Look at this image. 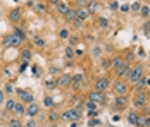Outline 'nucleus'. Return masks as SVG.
Here are the masks:
<instances>
[{"label":"nucleus","instance_id":"28","mask_svg":"<svg viewBox=\"0 0 150 127\" xmlns=\"http://www.w3.org/2000/svg\"><path fill=\"white\" fill-rule=\"evenodd\" d=\"M142 5H143L142 2H133V4H131V11H135V12H140Z\"/></svg>","mask_w":150,"mask_h":127},{"label":"nucleus","instance_id":"19","mask_svg":"<svg viewBox=\"0 0 150 127\" xmlns=\"http://www.w3.org/2000/svg\"><path fill=\"white\" fill-rule=\"evenodd\" d=\"M9 19H11L12 22L19 21V19H21V11H19V9H14V11H12V12L9 14Z\"/></svg>","mask_w":150,"mask_h":127},{"label":"nucleus","instance_id":"34","mask_svg":"<svg viewBox=\"0 0 150 127\" xmlns=\"http://www.w3.org/2000/svg\"><path fill=\"white\" fill-rule=\"evenodd\" d=\"M109 9H112V11H116V9H119V2H116V0H112V2H109Z\"/></svg>","mask_w":150,"mask_h":127},{"label":"nucleus","instance_id":"31","mask_svg":"<svg viewBox=\"0 0 150 127\" xmlns=\"http://www.w3.org/2000/svg\"><path fill=\"white\" fill-rule=\"evenodd\" d=\"M33 40H35V43H36L38 46H45V40H43V38H40V36H33Z\"/></svg>","mask_w":150,"mask_h":127},{"label":"nucleus","instance_id":"47","mask_svg":"<svg viewBox=\"0 0 150 127\" xmlns=\"http://www.w3.org/2000/svg\"><path fill=\"white\" fill-rule=\"evenodd\" d=\"M88 126H90V127H95V126H97V120H95V119H91V120H90V124H88Z\"/></svg>","mask_w":150,"mask_h":127},{"label":"nucleus","instance_id":"8","mask_svg":"<svg viewBox=\"0 0 150 127\" xmlns=\"http://www.w3.org/2000/svg\"><path fill=\"white\" fill-rule=\"evenodd\" d=\"M38 112H40V105L38 103H30L28 107H26V115L30 117V119H33V117H36L38 115Z\"/></svg>","mask_w":150,"mask_h":127},{"label":"nucleus","instance_id":"10","mask_svg":"<svg viewBox=\"0 0 150 127\" xmlns=\"http://www.w3.org/2000/svg\"><path fill=\"white\" fill-rule=\"evenodd\" d=\"M131 69H133V67H129V64H128V62H124L119 69H116V76H117V77H122V76H126V77H128V76H129V72H131Z\"/></svg>","mask_w":150,"mask_h":127},{"label":"nucleus","instance_id":"11","mask_svg":"<svg viewBox=\"0 0 150 127\" xmlns=\"http://www.w3.org/2000/svg\"><path fill=\"white\" fill-rule=\"evenodd\" d=\"M71 83H73V76H71V74H67V72H66V74H62V76L59 77V86H60V88H69Z\"/></svg>","mask_w":150,"mask_h":127},{"label":"nucleus","instance_id":"23","mask_svg":"<svg viewBox=\"0 0 150 127\" xmlns=\"http://www.w3.org/2000/svg\"><path fill=\"white\" fill-rule=\"evenodd\" d=\"M7 126L9 127H23V124H21V120H19V119H11V120H9V124H7Z\"/></svg>","mask_w":150,"mask_h":127},{"label":"nucleus","instance_id":"6","mask_svg":"<svg viewBox=\"0 0 150 127\" xmlns=\"http://www.w3.org/2000/svg\"><path fill=\"white\" fill-rule=\"evenodd\" d=\"M109 86H110L109 77H98V79H97V83H95V91L104 93L105 89H109Z\"/></svg>","mask_w":150,"mask_h":127},{"label":"nucleus","instance_id":"39","mask_svg":"<svg viewBox=\"0 0 150 127\" xmlns=\"http://www.w3.org/2000/svg\"><path fill=\"white\" fill-rule=\"evenodd\" d=\"M143 31H145V33H150V21H145V24H143Z\"/></svg>","mask_w":150,"mask_h":127},{"label":"nucleus","instance_id":"26","mask_svg":"<svg viewBox=\"0 0 150 127\" xmlns=\"http://www.w3.org/2000/svg\"><path fill=\"white\" fill-rule=\"evenodd\" d=\"M43 105H45L47 108H52V107H54V98H52V96H45V98H43Z\"/></svg>","mask_w":150,"mask_h":127},{"label":"nucleus","instance_id":"48","mask_svg":"<svg viewBox=\"0 0 150 127\" xmlns=\"http://www.w3.org/2000/svg\"><path fill=\"white\" fill-rule=\"evenodd\" d=\"M145 108H147V113H150V105H145Z\"/></svg>","mask_w":150,"mask_h":127},{"label":"nucleus","instance_id":"22","mask_svg":"<svg viewBox=\"0 0 150 127\" xmlns=\"http://www.w3.org/2000/svg\"><path fill=\"white\" fill-rule=\"evenodd\" d=\"M128 120H129V124H133V126H136V124H138V113L131 112L129 115H128Z\"/></svg>","mask_w":150,"mask_h":127},{"label":"nucleus","instance_id":"13","mask_svg":"<svg viewBox=\"0 0 150 127\" xmlns=\"http://www.w3.org/2000/svg\"><path fill=\"white\" fill-rule=\"evenodd\" d=\"M128 96H116V107L117 108H126L128 107Z\"/></svg>","mask_w":150,"mask_h":127},{"label":"nucleus","instance_id":"35","mask_svg":"<svg viewBox=\"0 0 150 127\" xmlns=\"http://www.w3.org/2000/svg\"><path fill=\"white\" fill-rule=\"evenodd\" d=\"M59 36L62 38V40H66V38H69V31H67V29H60Z\"/></svg>","mask_w":150,"mask_h":127},{"label":"nucleus","instance_id":"4","mask_svg":"<svg viewBox=\"0 0 150 127\" xmlns=\"http://www.w3.org/2000/svg\"><path fill=\"white\" fill-rule=\"evenodd\" d=\"M16 93H17V96L21 98V101H23V103H28V105H30V103H33V101H35V98H33V93H31V91H26V89H21V88H19V89H16Z\"/></svg>","mask_w":150,"mask_h":127},{"label":"nucleus","instance_id":"27","mask_svg":"<svg viewBox=\"0 0 150 127\" xmlns=\"http://www.w3.org/2000/svg\"><path fill=\"white\" fill-rule=\"evenodd\" d=\"M140 14L143 15V17H149V15H150V7H149V5H142Z\"/></svg>","mask_w":150,"mask_h":127},{"label":"nucleus","instance_id":"43","mask_svg":"<svg viewBox=\"0 0 150 127\" xmlns=\"http://www.w3.org/2000/svg\"><path fill=\"white\" fill-rule=\"evenodd\" d=\"M26 127H38V126H36V122H35V120H31V119H30V120H28V124H26Z\"/></svg>","mask_w":150,"mask_h":127},{"label":"nucleus","instance_id":"17","mask_svg":"<svg viewBox=\"0 0 150 127\" xmlns=\"http://www.w3.org/2000/svg\"><path fill=\"white\" fill-rule=\"evenodd\" d=\"M55 9L59 11L60 14H66V12H67V9H69V5H67L66 2H55Z\"/></svg>","mask_w":150,"mask_h":127},{"label":"nucleus","instance_id":"33","mask_svg":"<svg viewBox=\"0 0 150 127\" xmlns=\"http://www.w3.org/2000/svg\"><path fill=\"white\" fill-rule=\"evenodd\" d=\"M14 34L17 36V38H19V40H24V38H26V34H24L21 29H14Z\"/></svg>","mask_w":150,"mask_h":127},{"label":"nucleus","instance_id":"5","mask_svg":"<svg viewBox=\"0 0 150 127\" xmlns=\"http://www.w3.org/2000/svg\"><path fill=\"white\" fill-rule=\"evenodd\" d=\"M133 105H135L136 108H145V105H147V93L145 91L136 93L135 100H133Z\"/></svg>","mask_w":150,"mask_h":127},{"label":"nucleus","instance_id":"7","mask_svg":"<svg viewBox=\"0 0 150 127\" xmlns=\"http://www.w3.org/2000/svg\"><path fill=\"white\" fill-rule=\"evenodd\" d=\"M90 15V12H88V9H85V7H78L76 9V22H83V21H86V17Z\"/></svg>","mask_w":150,"mask_h":127},{"label":"nucleus","instance_id":"32","mask_svg":"<svg viewBox=\"0 0 150 127\" xmlns=\"http://www.w3.org/2000/svg\"><path fill=\"white\" fill-rule=\"evenodd\" d=\"M64 53H66V57H67V58H71V57L74 55V48H73V46H67Z\"/></svg>","mask_w":150,"mask_h":127},{"label":"nucleus","instance_id":"41","mask_svg":"<svg viewBox=\"0 0 150 127\" xmlns=\"http://www.w3.org/2000/svg\"><path fill=\"white\" fill-rule=\"evenodd\" d=\"M2 103H5V93L0 89V105H2Z\"/></svg>","mask_w":150,"mask_h":127},{"label":"nucleus","instance_id":"12","mask_svg":"<svg viewBox=\"0 0 150 127\" xmlns=\"http://www.w3.org/2000/svg\"><path fill=\"white\" fill-rule=\"evenodd\" d=\"M60 117H62L64 120H67V122H71V124L78 120V117H76V110H74V108H69V110H66V112L62 113Z\"/></svg>","mask_w":150,"mask_h":127},{"label":"nucleus","instance_id":"45","mask_svg":"<svg viewBox=\"0 0 150 127\" xmlns=\"http://www.w3.org/2000/svg\"><path fill=\"white\" fill-rule=\"evenodd\" d=\"M47 88H50V89L55 88V83H54V81H47Z\"/></svg>","mask_w":150,"mask_h":127},{"label":"nucleus","instance_id":"40","mask_svg":"<svg viewBox=\"0 0 150 127\" xmlns=\"http://www.w3.org/2000/svg\"><path fill=\"white\" fill-rule=\"evenodd\" d=\"M36 9H38V11H45V4H43V2H38V4H36Z\"/></svg>","mask_w":150,"mask_h":127},{"label":"nucleus","instance_id":"25","mask_svg":"<svg viewBox=\"0 0 150 127\" xmlns=\"http://www.w3.org/2000/svg\"><path fill=\"white\" fill-rule=\"evenodd\" d=\"M119 11L121 12H129V11H131V4H128V2L119 4Z\"/></svg>","mask_w":150,"mask_h":127},{"label":"nucleus","instance_id":"3","mask_svg":"<svg viewBox=\"0 0 150 127\" xmlns=\"http://www.w3.org/2000/svg\"><path fill=\"white\" fill-rule=\"evenodd\" d=\"M21 43H23V40H19L16 34H7L5 40H4V46H5V48H16V46H19Z\"/></svg>","mask_w":150,"mask_h":127},{"label":"nucleus","instance_id":"36","mask_svg":"<svg viewBox=\"0 0 150 127\" xmlns=\"http://www.w3.org/2000/svg\"><path fill=\"white\" fill-rule=\"evenodd\" d=\"M86 108H88V110H97V103H93V101L88 100V101H86Z\"/></svg>","mask_w":150,"mask_h":127},{"label":"nucleus","instance_id":"9","mask_svg":"<svg viewBox=\"0 0 150 127\" xmlns=\"http://www.w3.org/2000/svg\"><path fill=\"white\" fill-rule=\"evenodd\" d=\"M88 100L90 101H93V103H105V96L104 93H98V91H91L90 95H88Z\"/></svg>","mask_w":150,"mask_h":127},{"label":"nucleus","instance_id":"44","mask_svg":"<svg viewBox=\"0 0 150 127\" xmlns=\"http://www.w3.org/2000/svg\"><path fill=\"white\" fill-rule=\"evenodd\" d=\"M12 91H14L12 84H7V86H5V93H12Z\"/></svg>","mask_w":150,"mask_h":127},{"label":"nucleus","instance_id":"24","mask_svg":"<svg viewBox=\"0 0 150 127\" xmlns=\"http://www.w3.org/2000/svg\"><path fill=\"white\" fill-rule=\"evenodd\" d=\"M14 107H16L14 100H7V101H5V110H7V112H12V110H14Z\"/></svg>","mask_w":150,"mask_h":127},{"label":"nucleus","instance_id":"42","mask_svg":"<svg viewBox=\"0 0 150 127\" xmlns=\"http://www.w3.org/2000/svg\"><path fill=\"white\" fill-rule=\"evenodd\" d=\"M143 127H150V115H145V124Z\"/></svg>","mask_w":150,"mask_h":127},{"label":"nucleus","instance_id":"20","mask_svg":"<svg viewBox=\"0 0 150 127\" xmlns=\"http://www.w3.org/2000/svg\"><path fill=\"white\" fill-rule=\"evenodd\" d=\"M98 7H100V2H90V4H88V12H90V14L97 12Z\"/></svg>","mask_w":150,"mask_h":127},{"label":"nucleus","instance_id":"14","mask_svg":"<svg viewBox=\"0 0 150 127\" xmlns=\"http://www.w3.org/2000/svg\"><path fill=\"white\" fill-rule=\"evenodd\" d=\"M124 62H126V60H124L122 57H116V58H112V60H110V67L116 71V69H119V67L122 65V64H124Z\"/></svg>","mask_w":150,"mask_h":127},{"label":"nucleus","instance_id":"18","mask_svg":"<svg viewBox=\"0 0 150 127\" xmlns=\"http://www.w3.org/2000/svg\"><path fill=\"white\" fill-rule=\"evenodd\" d=\"M12 112L16 113V115H24L26 113V108H24V105L23 103H16V107H14V110Z\"/></svg>","mask_w":150,"mask_h":127},{"label":"nucleus","instance_id":"2","mask_svg":"<svg viewBox=\"0 0 150 127\" xmlns=\"http://www.w3.org/2000/svg\"><path fill=\"white\" fill-rule=\"evenodd\" d=\"M128 91H129V86L126 81H116L114 83V93H116V96H126L128 95Z\"/></svg>","mask_w":150,"mask_h":127},{"label":"nucleus","instance_id":"1","mask_svg":"<svg viewBox=\"0 0 150 127\" xmlns=\"http://www.w3.org/2000/svg\"><path fill=\"white\" fill-rule=\"evenodd\" d=\"M128 79H129V83H131V84L136 86L142 79H143V67H142V65H135V67L131 69V72H129Z\"/></svg>","mask_w":150,"mask_h":127},{"label":"nucleus","instance_id":"46","mask_svg":"<svg viewBox=\"0 0 150 127\" xmlns=\"http://www.w3.org/2000/svg\"><path fill=\"white\" fill-rule=\"evenodd\" d=\"M93 55H100V48H98V46L93 48Z\"/></svg>","mask_w":150,"mask_h":127},{"label":"nucleus","instance_id":"21","mask_svg":"<svg viewBox=\"0 0 150 127\" xmlns=\"http://www.w3.org/2000/svg\"><path fill=\"white\" fill-rule=\"evenodd\" d=\"M59 119H60V113H57V112H50L48 113V120H50L52 124H57Z\"/></svg>","mask_w":150,"mask_h":127},{"label":"nucleus","instance_id":"50","mask_svg":"<svg viewBox=\"0 0 150 127\" xmlns=\"http://www.w3.org/2000/svg\"><path fill=\"white\" fill-rule=\"evenodd\" d=\"M71 127H76V124H74V122H73V124H71Z\"/></svg>","mask_w":150,"mask_h":127},{"label":"nucleus","instance_id":"49","mask_svg":"<svg viewBox=\"0 0 150 127\" xmlns=\"http://www.w3.org/2000/svg\"><path fill=\"white\" fill-rule=\"evenodd\" d=\"M48 127H59V126H57V124H50Z\"/></svg>","mask_w":150,"mask_h":127},{"label":"nucleus","instance_id":"38","mask_svg":"<svg viewBox=\"0 0 150 127\" xmlns=\"http://www.w3.org/2000/svg\"><path fill=\"white\" fill-rule=\"evenodd\" d=\"M88 117H91V119H97V117H98V112H97V110H88Z\"/></svg>","mask_w":150,"mask_h":127},{"label":"nucleus","instance_id":"15","mask_svg":"<svg viewBox=\"0 0 150 127\" xmlns=\"http://www.w3.org/2000/svg\"><path fill=\"white\" fill-rule=\"evenodd\" d=\"M66 19L69 21V22H76V9H73V7H69L67 9V12H66Z\"/></svg>","mask_w":150,"mask_h":127},{"label":"nucleus","instance_id":"52","mask_svg":"<svg viewBox=\"0 0 150 127\" xmlns=\"http://www.w3.org/2000/svg\"><path fill=\"white\" fill-rule=\"evenodd\" d=\"M0 119H2V117H0Z\"/></svg>","mask_w":150,"mask_h":127},{"label":"nucleus","instance_id":"30","mask_svg":"<svg viewBox=\"0 0 150 127\" xmlns=\"http://www.w3.org/2000/svg\"><path fill=\"white\" fill-rule=\"evenodd\" d=\"M81 81H83V74H74V76H73V83L81 84Z\"/></svg>","mask_w":150,"mask_h":127},{"label":"nucleus","instance_id":"51","mask_svg":"<svg viewBox=\"0 0 150 127\" xmlns=\"http://www.w3.org/2000/svg\"><path fill=\"white\" fill-rule=\"evenodd\" d=\"M0 127H9V126H0Z\"/></svg>","mask_w":150,"mask_h":127},{"label":"nucleus","instance_id":"16","mask_svg":"<svg viewBox=\"0 0 150 127\" xmlns=\"http://www.w3.org/2000/svg\"><path fill=\"white\" fill-rule=\"evenodd\" d=\"M30 58H31V50L30 48H23V52H21V62L23 64H28Z\"/></svg>","mask_w":150,"mask_h":127},{"label":"nucleus","instance_id":"37","mask_svg":"<svg viewBox=\"0 0 150 127\" xmlns=\"http://www.w3.org/2000/svg\"><path fill=\"white\" fill-rule=\"evenodd\" d=\"M143 124H145V115H138V124L136 126L143 127Z\"/></svg>","mask_w":150,"mask_h":127},{"label":"nucleus","instance_id":"29","mask_svg":"<svg viewBox=\"0 0 150 127\" xmlns=\"http://www.w3.org/2000/svg\"><path fill=\"white\" fill-rule=\"evenodd\" d=\"M98 26H100V28H107V26H109V19H107V17H100V19H98Z\"/></svg>","mask_w":150,"mask_h":127}]
</instances>
